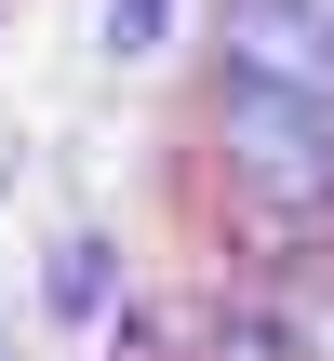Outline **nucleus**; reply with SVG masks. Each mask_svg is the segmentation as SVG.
<instances>
[{
  "instance_id": "f257e3e1",
  "label": "nucleus",
  "mask_w": 334,
  "mask_h": 361,
  "mask_svg": "<svg viewBox=\"0 0 334 361\" xmlns=\"http://www.w3.org/2000/svg\"><path fill=\"white\" fill-rule=\"evenodd\" d=\"M214 188L241 214H308V228H334V121L214 80Z\"/></svg>"
},
{
  "instance_id": "f03ea898",
  "label": "nucleus",
  "mask_w": 334,
  "mask_h": 361,
  "mask_svg": "<svg viewBox=\"0 0 334 361\" xmlns=\"http://www.w3.org/2000/svg\"><path fill=\"white\" fill-rule=\"evenodd\" d=\"M214 80L334 121V27L321 13H281V0H214Z\"/></svg>"
},
{
  "instance_id": "7ed1b4c3",
  "label": "nucleus",
  "mask_w": 334,
  "mask_h": 361,
  "mask_svg": "<svg viewBox=\"0 0 334 361\" xmlns=\"http://www.w3.org/2000/svg\"><path fill=\"white\" fill-rule=\"evenodd\" d=\"M187 322H201V361H321L308 308L295 295H254V281H214Z\"/></svg>"
},
{
  "instance_id": "20e7f679",
  "label": "nucleus",
  "mask_w": 334,
  "mask_h": 361,
  "mask_svg": "<svg viewBox=\"0 0 334 361\" xmlns=\"http://www.w3.org/2000/svg\"><path fill=\"white\" fill-rule=\"evenodd\" d=\"M40 322H54V335H107V322H120V241H107V228H54V255H40Z\"/></svg>"
},
{
  "instance_id": "39448f33",
  "label": "nucleus",
  "mask_w": 334,
  "mask_h": 361,
  "mask_svg": "<svg viewBox=\"0 0 334 361\" xmlns=\"http://www.w3.org/2000/svg\"><path fill=\"white\" fill-rule=\"evenodd\" d=\"M161 40H174V0H107V13H94V54H107V67H147Z\"/></svg>"
},
{
  "instance_id": "423d86ee",
  "label": "nucleus",
  "mask_w": 334,
  "mask_h": 361,
  "mask_svg": "<svg viewBox=\"0 0 334 361\" xmlns=\"http://www.w3.org/2000/svg\"><path fill=\"white\" fill-rule=\"evenodd\" d=\"M281 13H321V27H334V0H281Z\"/></svg>"
},
{
  "instance_id": "0eeeda50",
  "label": "nucleus",
  "mask_w": 334,
  "mask_h": 361,
  "mask_svg": "<svg viewBox=\"0 0 334 361\" xmlns=\"http://www.w3.org/2000/svg\"><path fill=\"white\" fill-rule=\"evenodd\" d=\"M0 361H13V348H0Z\"/></svg>"
}]
</instances>
